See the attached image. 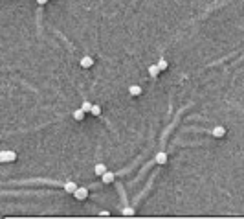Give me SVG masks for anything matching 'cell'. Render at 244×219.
<instances>
[{"mask_svg": "<svg viewBox=\"0 0 244 219\" xmlns=\"http://www.w3.org/2000/svg\"><path fill=\"white\" fill-rule=\"evenodd\" d=\"M46 2H48V0H37V4H40V6H44Z\"/></svg>", "mask_w": 244, "mask_h": 219, "instance_id": "16", "label": "cell"}, {"mask_svg": "<svg viewBox=\"0 0 244 219\" xmlns=\"http://www.w3.org/2000/svg\"><path fill=\"white\" fill-rule=\"evenodd\" d=\"M162 70H160V67H158V64H151L149 67V75L151 78H158V74H160Z\"/></svg>", "mask_w": 244, "mask_h": 219, "instance_id": "10", "label": "cell"}, {"mask_svg": "<svg viewBox=\"0 0 244 219\" xmlns=\"http://www.w3.org/2000/svg\"><path fill=\"white\" fill-rule=\"evenodd\" d=\"M81 109H83V111H84V112H90V111H92V103H90V101H83V105H81Z\"/></svg>", "mask_w": 244, "mask_h": 219, "instance_id": "13", "label": "cell"}, {"mask_svg": "<svg viewBox=\"0 0 244 219\" xmlns=\"http://www.w3.org/2000/svg\"><path fill=\"white\" fill-rule=\"evenodd\" d=\"M73 197H75L77 201H84L88 197V188L86 186H81V188H77L75 192H73Z\"/></svg>", "mask_w": 244, "mask_h": 219, "instance_id": "2", "label": "cell"}, {"mask_svg": "<svg viewBox=\"0 0 244 219\" xmlns=\"http://www.w3.org/2000/svg\"><path fill=\"white\" fill-rule=\"evenodd\" d=\"M94 171H95V175H97V177H101V175H103V173H107L108 169H107V166H105V164H95Z\"/></svg>", "mask_w": 244, "mask_h": 219, "instance_id": "8", "label": "cell"}, {"mask_svg": "<svg viewBox=\"0 0 244 219\" xmlns=\"http://www.w3.org/2000/svg\"><path fill=\"white\" fill-rule=\"evenodd\" d=\"M156 64H158V67H160V70H162V72H163V70H167V68H169V63H167V61H165V59H160V61H158V63H156Z\"/></svg>", "mask_w": 244, "mask_h": 219, "instance_id": "12", "label": "cell"}, {"mask_svg": "<svg viewBox=\"0 0 244 219\" xmlns=\"http://www.w3.org/2000/svg\"><path fill=\"white\" fill-rule=\"evenodd\" d=\"M84 114H86V112H84L83 109H75V111H73V120H77V122H83V120H84Z\"/></svg>", "mask_w": 244, "mask_h": 219, "instance_id": "9", "label": "cell"}, {"mask_svg": "<svg viewBox=\"0 0 244 219\" xmlns=\"http://www.w3.org/2000/svg\"><path fill=\"white\" fill-rule=\"evenodd\" d=\"M123 215H134V208H125V210H123Z\"/></svg>", "mask_w": 244, "mask_h": 219, "instance_id": "15", "label": "cell"}, {"mask_svg": "<svg viewBox=\"0 0 244 219\" xmlns=\"http://www.w3.org/2000/svg\"><path fill=\"white\" fill-rule=\"evenodd\" d=\"M94 116H99L101 114V105H92V111H90Z\"/></svg>", "mask_w": 244, "mask_h": 219, "instance_id": "14", "label": "cell"}, {"mask_svg": "<svg viewBox=\"0 0 244 219\" xmlns=\"http://www.w3.org/2000/svg\"><path fill=\"white\" fill-rule=\"evenodd\" d=\"M15 160H17V153L15 151H2L0 153V162L7 164V162H15Z\"/></svg>", "mask_w": 244, "mask_h": 219, "instance_id": "1", "label": "cell"}, {"mask_svg": "<svg viewBox=\"0 0 244 219\" xmlns=\"http://www.w3.org/2000/svg\"><path fill=\"white\" fill-rule=\"evenodd\" d=\"M101 179H103V182H105V184H110V182H114V181H116V173L107 171V173H103V175H101Z\"/></svg>", "mask_w": 244, "mask_h": 219, "instance_id": "6", "label": "cell"}, {"mask_svg": "<svg viewBox=\"0 0 244 219\" xmlns=\"http://www.w3.org/2000/svg\"><path fill=\"white\" fill-rule=\"evenodd\" d=\"M156 164H158V166H165V164H167V153H165V151H158Z\"/></svg>", "mask_w": 244, "mask_h": 219, "instance_id": "4", "label": "cell"}, {"mask_svg": "<svg viewBox=\"0 0 244 219\" xmlns=\"http://www.w3.org/2000/svg\"><path fill=\"white\" fill-rule=\"evenodd\" d=\"M129 92H130V96H140V94H141V87L130 85V87H129Z\"/></svg>", "mask_w": 244, "mask_h": 219, "instance_id": "11", "label": "cell"}, {"mask_svg": "<svg viewBox=\"0 0 244 219\" xmlns=\"http://www.w3.org/2000/svg\"><path fill=\"white\" fill-rule=\"evenodd\" d=\"M92 64H94V59H92L90 55H84V57L81 59V67H83V68H90Z\"/></svg>", "mask_w": 244, "mask_h": 219, "instance_id": "7", "label": "cell"}, {"mask_svg": "<svg viewBox=\"0 0 244 219\" xmlns=\"http://www.w3.org/2000/svg\"><path fill=\"white\" fill-rule=\"evenodd\" d=\"M62 188H64V192H66V193H72V195H73V192H75V190L79 188V186H77L75 182H73V181H66L64 184H62Z\"/></svg>", "mask_w": 244, "mask_h": 219, "instance_id": "3", "label": "cell"}, {"mask_svg": "<svg viewBox=\"0 0 244 219\" xmlns=\"http://www.w3.org/2000/svg\"><path fill=\"white\" fill-rule=\"evenodd\" d=\"M211 135H213L215 138H222L226 135V129L222 127V125H217V127H213V131H211Z\"/></svg>", "mask_w": 244, "mask_h": 219, "instance_id": "5", "label": "cell"}]
</instances>
